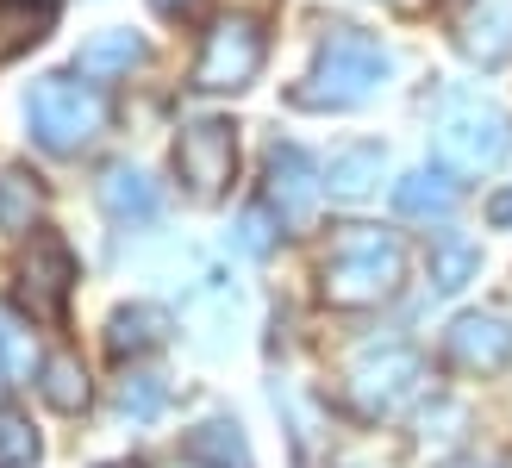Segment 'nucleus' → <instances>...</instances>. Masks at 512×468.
<instances>
[{
    "label": "nucleus",
    "instance_id": "f257e3e1",
    "mask_svg": "<svg viewBox=\"0 0 512 468\" xmlns=\"http://www.w3.org/2000/svg\"><path fill=\"white\" fill-rule=\"evenodd\" d=\"M394 75V57L388 44H381L375 32H356V25H338V32H325L319 57H313V75L294 88V107L306 113H344V107H363V100H375L381 88H388Z\"/></svg>",
    "mask_w": 512,
    "mask_h": 468
},
{
    "label": "nucleus",
    "instance_id": "f03ea898",
    "mask_svg": "<svg viewBox=\"0 0 512 468\" xmlns=\"http://www.w3.org/2000/svg\"><path fill=\"white\" fill-rule=\"evenodd\" d=\"M431 150H438L444 175H488L512 150V113L469 88H450L431 113Z\"/></svg>",
    "mask_w": 512,
    "mask_h": 468
},
{
    "label": "nucleus",
    "instance_id": "7ed1b4c3",
    "mask_svg": "<svg viewBox=\"0 0 512 468\" xmlns=\"http://www.w3.org/2000/svg\"><path fill=\"white\" fill-rule=\"evenodd\" d=\"M400 275H406V250H400L394 231L344 225L331 256H325V269H319V288L331 306H375L400 288Z\"/></svg>",
    "mask_w": 512,
    "mask_h": 468
},
{
    "label": "nucleus",
    "instance_id": "20e7f679",
    "mask_svg": "<svg viewBox=\"0 0 512 468\" xmlns=\"http://www.w3.org/2000/svg\"><path fill=\"white\" fill-rule=\"evenodd\" d=\"M25 125H32V138L44 150L75 156L107 132V88L88 82V75H75V69H57L25 94Z\"/></svg>",
    "mask_w": 512,
    "mask_h": 468
},
{
    "label": "nucleus",
    "instance_id": "39448f33",
    "mask_svg": "<svg viewBox=\"0 0 512 468\" xmlns=\"http://www.w3.org/2000/svg\"><path fill=\"white\" fill-rule=\"evenodd\" d=\"M419 381H425V362L419 350H406V344H381V350H363L350 362V406L363 412V419H394V412L419 394Z\"/></svg>",
    "mask_w": 512,
    "mask_h": 468
},
{
    "label": "nucleus",
    "instance_id": "423d86ee",
    "mask_svg": "<svg viewBox=\"0 0 512 468\" xmlns=\"http://www.w3.org/2000/svg\"><path fill=\"white\" fill-rule=\"evenodd\" d=\"M256 69H263V32H256V19L225 13L213 32H207V44H200V57H194V88L238 94Z\"/></svg>",
    "mask_w": 512,
    "mask_h": 468
},
{
    "label": "nucleus",
    "instance_id": "0eeeda50",
    "mask_svg": "<svg viewBox=\"0 0 512 468\" xmlns=\"http://www.w3.org/2000/svg\"><path fill=\"white\" fill-rule=\"evenodd\" d=\"M69 288H75V250L57 238V231H32V250L19 263V300L32 319L63 325L69 312Z\"/></svg>",
    "mask_w": 512,
    "mask_h": 468
},
{
    "label": "nucleus",
    "instance_id": "6e6552de",
    "mask_svg": "<svg viewBox=\"0 0 512 468\" xmlns=\"http://www.w3.org/2000/svg\"><path fill=\"white\" fill-rule=\"evenodd\" d=\"M232 169H238V138H232V125L200 119V125H188V132L175 138V175L188 181L194 200H219L225 181H232Z\"/></svg>",
    "mask_w": 512,
    "mask_h": 468
},
{
    "label": "nucleus",
    "instance_id": "1a4fd4ad",
    "mask_svg": "<svg viewBox=\"0 0 512 468\" xmlns=\"http://www.w3.org/2000/svg\"><path fill=\"white\" fill-rule=\"evenodd\" d=\"M319 194H325V181H319L313 156L300 144H275L269 150V206L281 213V225H306L319 213Z\"/></svg>",
    "mask_w": 512,
    "mask_h": 468
},
{
    "label": "nucleus",
    "instance_id": "9d476101",
    "mask_svg": "<svg viewBox=\"0 0 512 468\" xmlns=\"http://www.w3.org/2000/svg\"><path fill=\"white\" fill-rule=\"evenodd\" d=\"M450 362L469 375H500L512 362V325L500 312H463L450 325Z\"/></svg>",
    "mask_w": 512,
    "mask_h": 468
},
{
    "label": "nucleus",
    "instance_id": "9b49d317",
    "mask_svg": "<svg viewBox=\"0 0 512 468\" xmlns=\"http://www.w3.org/2000/svg\"><path fill=\"white\" fill-rule=\"evenodd\" d=\"M100 206H107V219H119V225H150L163 213V194H157V181H150L144 169L113 163L107 175H100Z\"/></svg>",
    "mask_w": 512,
    "mask_h": 468
},
{
    "label": "nucleus",
    "instance_id": "f8f14e48",
    "mask_svg": "<svg viewBox=\"0 0 512 468\" xmlns=\"http://www.w3.org/2000/svg\"><path fill=\"white\" fill-rule=\"evenodd\" d=\"M463 50L481 69L512 63V0H481V7L463 19Z\"/></svg>",
    "mask_w": 512,
    "mask_h": 468
},
{
    "label": "nucleus",
    "instance_id": "ddd939ff",
    "mask_svg": "<svg viewBox=\"0 0 512 468\" xmlns=\"http://www.w3.org/2000/svg\"><path fill=\"white\" fill-rule=\"evenodd\" d=\"M144 63V38L113 25V32H94L82 44V57H75V75H88V82H113V75H132Z\"/></svg>",
    "mask_w": 512,
    "mask_h": 468
},
{
    "label": "nucleus",
    "instance_id": "4468645a",
    "mask_svg": "<svg viewBox=\"0 0 512 468\" xmlns=\"http://www.w3.org/2000/svg\"><path fill=\"white\" fill-rule=\"evenodd\" d=\"M381 169H388V150H381V144H350L344 156H331L325 188H331V200H369Z\"/></svg>",
    "mask_w": 512,
    "mask_h": 468
},
{
    "label": "nucleus",
    "instance_id": "2eb2a0df",
    "mask_svg": "<svg viewBox=\"0 0 512 468\" xmlns=\"http://www.w3.org/2000/svg\"><path fill=\"white\" fill-rule=\"evenodd\" d=\"M394 206L406 219H450L456 213V181L444 169H413L406 181H394Z\"/></svg>",
    "mask_w": 512,
    "mask_h": 468
},
{
    "label": "nucleus",
    "instance_id": "dca6fc26",
    "mask_svg": "<svg viewBox=\"0 0 512 468\" xmlns=\"http://www.w3.org/2000/svg\"><path fill=\"white\" fill-rule=\"evenodd\" d=\"M163 337H169V312L163 306H119L107 319V350L113 356H144V350H157Z\"/></svg>",
    "mask_w": 512,
    "mask_h": 468
},
{
    "label": "nucleus",
    "instance_id": "f3484780",
    "mask_svg": "<svg viewBox=\"0 0 512 468\" xmlns=\"http://www.w3.org/2000/svg\"><path fill=\"white\" fill-rule=\"evenodd\" d=\"M38 394L57 406V412H82L88 406V369L75 362V350H50L44 362H38Z\"/></svg>",
    "mask_w": 512,
    "mask_h": 468
},
{
    "label": "nucleus",
    "instance_id": "a211bd4d",
    "mask_svg": "<svg viewBox=\"0 0 512 468\" xmlns=\"http://www.w3.org/2000/svg\"><path fill=\"white\" fill-rule=\"evenodd\" d=\"M50 32V0H0V63L32 50Z\"/></svg>",
    "mask_w": 512,
    "mask_h": 468
},
{
    "label": "nucleus",
    "instance_id": "6ab92c4d",
    "mask_svg": "<svg viewBox=\"0 0 512 468\" xmlns=\"http://www.w3.org/2000/svg\"><path fill=\"white\" fill-rule=\"evenodd\" d=\"M38 213H44L38 175H25V169H0V231L25 238V231L38 225Z\"/></svg>",
    "mask_w": 512,
    "mask_h": 468
},
{
    "label": "nucleus",
    "instance_id": "aec40b11",
    "mask_svg": "<svg viewBox=\"0 0 512 468\" xmlns=\"http://www.w3.org/2000/svg\"><path fill=\"white\" fill-rule=\"evenodd\" d=\"M188 456H194V462H213V468H256L244 431H238L232 419H207V425L188 437Z\"/></svg>",
    "mask_w": 512,
    "mask_h": 468
},
{
    "label": "nucleus",
    "instance_id": "412c9836",
    "mask_svg": "<svg viewBox=\"0 0 512 468\" xmlns=\"http://www.w3.org/2000/svg\"><path fill=\"white\" fill-rule=\"evenodd\" d=\"M38 375V356H32V331H25L7 306H0V381L7 387H25Z\"/></svg>",
    "mask_w": 512,
    "mask_h": 468
},
{
    "label": "nucleus",
    "instance_id": "4be33fe9",
    "mask_svg": "<svg viewBox=\"0 0 512 468\" xmlns=\"http://www.w3.org/2000/svg\"><path fill=\"white\" fill-rule=\"evenodd\" d=\"M163 400H169V387H163V375H150V369H132V375L119 381V394H113V406H119L132 425L157 419V412H163Z\"/></svg>",
    "mask_w": 512,
    "mask_h": 468
},
{
    "label": "nucleus",
    "instance_id": "5701e85b",
    "mask_svg": "<svg viewBox=\"0 0 512 468\" xmlns=\"http://www.w3.org/2000/svg\"><path fill=\"white\" fill-rule=\"evenodd\" d=\"M481 269V250L463 244V238H444V244H431V281H438V294H456V288H469V275Z\"/></svg>",
    "mask_w": 512,
    "mask_h": 468
},
{
    "label": "nucleus",
    "instance_id": "b1692460",
    "mask_svg": "<svg viewBox=\"0 0 512 468\" xmlns=\"http://www.w3.org/2000/svg\"><path fill=\"white\" fill-rule=\"evenodd\" d=\"M44 456L32 419H25L19 406H0V468H32Z\"/></svg>",
    "mask_w": 512,
    "mask_h": 468
},
{
    "label": "nucleus",
    "instance_id": "393cba45",
    "mask_svg": "<svg viewBox=\"0 0 512 468\" xmlns=\"http://www.w3.org/2000/svg\"><path fill=\"white\" fill-rule=\"evenodd\" d=\"M238 244H244L250 256H263V250L275 244V225H269V213H263V206H250V213L238 219Z\"/></svg>",
    "mask_w": 512,
    "mask_h": 468
},
{
    "label": "nucleus",
    "instance_id": "a878e982",
    "mask_svg": "<svg viewBox=\"0 0 512 468\" xmlns=\"http://www.w3.org/2000/svg\"><path fill=\"white\" fill-rule=\"evenodd\" d=\"M488 219H494V225H512V188L488 200Z\"/></svg>",
    "mask_w": 512,
    "mask_h": 468
},
{
    "label": "nucleus",
    "instance_id": "bb28decb",
    "mask_svg": "<svg viewBox=\"0 0 512 468\" xmlns=\"http://www.w3.org/2000/svg\"><path fill=\"white\" fill-rule=\"evenodd\" d=\"M150 7H157V13H169V19H175V13H194L200 0H150Z\"/></svg>",
    "mask_w": 512,
    "mask_h": 468
},
{
    "label": "nucleus",
    "instance_id": "cd10ccee",
    "mask_svg": "<svg viewBox=\"0 0 512 468\" xmlns=\"http://www.w3.org/2000/svg\"><path fill=\"white\" fill-rule=\"evenodd\" d=\"M388 7H419V0H388Z\"/></svg>",
    "mask_w": 512,
    "mask_h": 468
},
{
    "label": "nucleus",
    "instance_id": "c85d7f7f",
    "mask_svg": "<svg viewBox=\"0 0 512 468\" xmlns=\"http://www.w3.org/2000/svg\"><path fill=\"white\" fill-rule=\"evenodd\" d=\"M506 468H512V462H506Z\"/></svg>",
    "mask_w": 512,
    "mask_h": 468
}]
</instances>
